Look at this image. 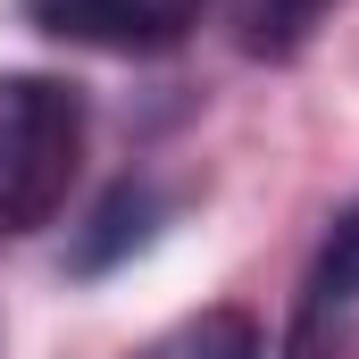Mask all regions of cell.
<instances>
[{
	"label": "cell",
	"instance_id": "4",
	"mask_svg": "<svg viewBox=\"0 0 359 359\" xmlns=\"http://www.w3.org/2000/svg\"><path fill=\"white\" fill-rule=\"evenodd\" d=\"M134 359H268V334L251 309H192L168 334H151Z\"/></svg>",
	"mask_w": 359,
	"mask_h": 359
},
{
	"label": "cell",
	"instance_id": "2",
	"mask_svg": "<svg viewBox=\"0 0 359 359\" xmlns=\"http://www.w3.org/2000/svg\"><path fill=\"white\" fill-rule=\"evenodd\" d=\"M42 34L92 42V50H168L192 34L201 0H34Z\"/></svg>",
	"mask_w": 359,
	"mask_h": 359
},
{
	"label": "cell",
	"instance_id": "7",
	"mask_svg": "<svg viewBox=\"0 0 359 359\" xmlns=\"http://www.w3.org/2000/svg\"><path fill=\"white\" fill-rule=\"evenodd\" d=\"M226 8H234V0H226Z\"/></svg>",
	"mask_w": 359,
	"mask_h": 359
},
{
	"label": "cell",
	"instance_id": "1",
	"mask_svg": "<svg viewBox=\"0 0 359 359\" xmlns=\"http://www.w3.org/2000/svg\"><path fill=\"white\" fill-rule=\"evenodd\" d=\"M84 168V92L59 76H0V243L42 234Z\"/></svg>",
	"mask_w": 359,
	"mask_h": 359
},
{
	"label": "cell",
	"instance_id": "5",
	"mask_svg": "<svg viewBox=\"0 0 359 359\" xmlns=\"http://www.w3.org/2000/svg\"><path fill=\"white\" fill-rule=\"evenodd\" d=\"M159 217H168V201H159V184H117L109 201H100V217H92V234L76 243V268L100 276L109 259H126V251H142L151 234H159Z\"/></svg>",
	"mask_w": 359,
	"mask_h": 359
},
{
	"label": "cell",
	"instance_id": "6",
	"mask_svg": "<svg viewBox=\"0 0 359 359\" xmlns=\"http://www.w3.org/2000/svg\"><path fill=\"white\" fill-rule=\"evenodd\" d=\"M326 8H334V0H234V25H243V42H251L259 59H292V50L318 34Z\"/></svg>",
	"mask_w": 359,
	"mask_h": 359
},
{
	"label": "cell",
	"instance_id": "3",
	"mask_svg": "<svg viewBox=\"0 0 359 359\" xmlns=\"http://www.w3.org/2000/svg\"><path fill=\"white\" fill-rule=\"evenodd\" d=\"M351 309H359V201H351V209H334L318 259H309V276H301V301H292V351L309 359Z\"/></svg>",
	"mask_w": 359,
	"mask_h": 359
}]
</instances>
